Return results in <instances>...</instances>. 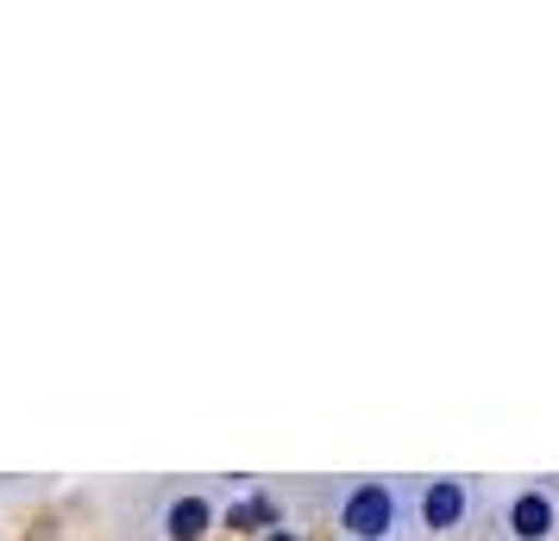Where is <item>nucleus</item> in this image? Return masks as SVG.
I'll list each match as a JSON object with an SVG mask.
<instances>
[{"label":"nucleus","mask_w":559,"mask_h":541,"mask_svg":"<svg viewBox=\"0 0 559 541\" xmlns=\"http://www.w3.org/2000/svg\"><path fill=\"white\" fill-rule=\"evenodd\" d=\"M396 522H403V491L383 485V479L353 485L346 491V504H340V529H346V541H390L396 536Z\"/></svg>","instance_id":"obj_1"},{"label":"nucleus","mask_w":559,"mask_h":541,"mask_svg":"<svg viewBox=\"0 0 559 541\" xmlns=\"http://www.w3.org/2000/svg\"><path fill=\"white\" fill-rule=\"evenodd\" d=\"M415 516H421V529H433V536L465 529V516H472V479H421Z\"/></svg>","instance_id":"obj_2"},{"label":"nucleus","mask_w":559,"mask_h":541,"mask_svg":"<svg viewBox=\"0 0 559 541\" xmlns=\"http://www.w3.org/2000/svg\"><path fill=\"white\" fill-rule=\"evenodd\" d=\"M509 536L515 541H547L559 529V504H554V491L547 485H522L515 497H509Z\"/></svg>","instance_id":"obj_3"},{"label":"nucleus","mask_w":559,"mask_h":541,"mask_svg":"<svg viewBox=\"0 0 559 541\" xmlns=\"http://www.w3.org/2000/svg\"><path fill=\"white\" fill-rule=\"evenodd\" d=\"M207 529H214V504L202 491H182L164 504V541H202Z\"/></svg>","instance_id":"obj_4"},{"label":"nucleus","mask_w":559,"mask_h":541,"mask_svg":"<svg viewBox=\"0 0 559 541\" xmlns=\"http://www.w3.org/2000/svg\"><path fill=\"white\" fill-rule=\"evenodd\" d=\"M258 516H264V504H233V510H227V522H233V529H252Z\"/></svg>","instance_id":"obj_5"},{"label":"nucleus","mask_w":559,"mask_h":541,"mask_svg":"<svg viewBox=\"0 0 559 541\" xmlns=\"http://www.w3.org/2000/svg\"><path fill=\"white\" fill-rule=\"evenodd\" d=\"M264 541H302L296 529H264Z\"/></svg>","instance_id":"obj_6"}]
</instances>
